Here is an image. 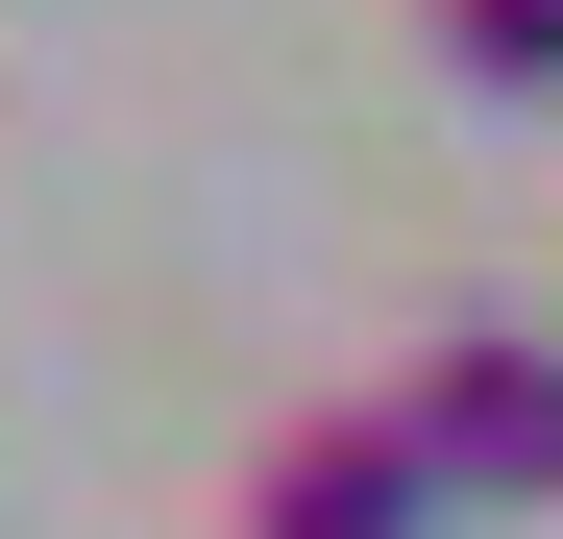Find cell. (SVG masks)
<instances>
[{"mask_svg": "<svg viewBox=\"0 0 563 539\" xmlns=\"http://www.w3.org/2000/svg\"><path fill=\"white\" fill-rule=\"evenodd\" d=\"M393 417H417V466L465 515H563V343L539 319H441L417 369H393Z\"/></svg>", "mask_w": 563, "mask_h": 539, "instance_id": "6da1fadb", "label": "cell"}, {"mask_svg": "<svg viewBox=\"0 0 563 539\" xmlns=\"http://www.w3.org/2000/svg\"><path fill=\"white\" fill-rule=\"evenodd\" d=\"M465 491L417 466V417L393 393H319V417H269L245 441V539H441Z\"/></svg>", "mask_w": 563, "mask_h": 539, "instance_id": "7a4b0ae2", "label": "cell"}, {"mask_svg": "<svg viewBox=\"0 0 563 539\" xmlns=\"http://www.w3.org/2000/svg\"><path fill=\"white\" fill-rule=\"evenodd\" d=\"M465 99H563V0H417Z\"/></svg>", "mask_w": 563, "mask_h": 539, "instance_id": "3957f363", "label": "cell"}]
</instances>
